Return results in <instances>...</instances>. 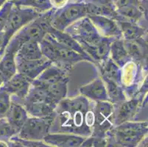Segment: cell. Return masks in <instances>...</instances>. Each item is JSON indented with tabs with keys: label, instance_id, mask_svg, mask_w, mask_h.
Here are the masks:
<instances>
[{
	"label": "cell",
	"instance_id": "cell-1",
	"mask_svg": "<svg viewBox=\"0 0 148 147\" xmlns=\"http://www.w3.org/2000/svg\"><path fill=\"white\" fill-rule=\"evenodd\" d=\"M94 105L83 96L64 98L55 109L49 133H72L88 137L94 124Z\"/></svg>",
	"mask_w": 148,
	"mask_h": 147
},
{
	"label": "cell",
	"instance_id": "cell-2",
	"mask_svg": "<svg viewBox=\"0 0 148 147\" xmlns=\"http://www.w3.org/2000/svg\"><path fill=\"white\" fill-rule=\"evenodd\" d=\"M64 32H67L77 41L83 50L94 60V63H97V48L109 38L99 34L88 16H85L75 21L69 26Z\"/></svg>",
	"mask_w": 148,
	"mask_h": 147
},
{
	"label": "cell",
	"instance_id": "cell-3",
	"mask_svg": "<svg viewBox=\"0 0 148 147\" xmlns=\"http://www.w3.org/2000/svg\"><path fill=\"white\" fill-rule=\"evenodd\" d=\"M147 121H128L106 133L107 146L134 147L147 135Z\"/></svg>",
	"mask_w": 148,
	"mask_h": 147
},
{
	"label": "cell",
	"instance_id": "cell-4",
	"mask_svg": "<svg viewBox=\"0 0 148 147\" xmlns=\"http://www.w3.org/2000/svg\"><path fill=\"white\" fill-rule=\"evenodd\" d=\"M41 13L33 8H21L18 5L12 7L5 27L2 31L3 44L0 49V58L4 54L5 47L11 38L21 28L38 17Z\"/></svg>",
	"mask_w": 148,
	"mask_h": 147
},
{
	"label": "cell",
	"instance_id": "cell-5",
	"mask_svg": "<svg viewBox=\"0 0 148 147\" xmlns=\"http://www.w3.org/2000/svg\"><path fill=\"white\" fill-rule=\"evenodd\" d=\"M86 16V2L70 3L59 9H54L51 24L55 29L64 31L71 24Z\"/></svg>",
	"mask_w": 148,
	"mask_h": 147
},
{
	"label": "cell",
	"instance_id": "cell-6",
	"mask_svg": "<svg viewBox=\"0 0 148 147\" xmlns=\"http://www.w3.org/2000/svg\"><path fill=\"white\" fill-rule=\"evenodd\" d=\"M92 110L94 124L91 134L106 137V133L115 126L113 104L108 101H98L95 102Z\"/></svg>",
	"mask_w": 148,
	"mask_h": 147
},
{
	"label": "cell",
	"instance_id": "cell-7",
	"mask_svg": "<svg viewBox=\"0 0 148 147\" xmlns=\"http://www.w3.org/2000/svg\"><path fill=\"white\" fill-rule=\"evenodd\" d=\"M54 118H38L29 116L18 134L21 138L30 141H43L49 133Z\"/></svg>",
	"mask_w": 148,
	"mask_h": 147
},
{
	"label": "cell",
	"instance_id": "cell-8",
	"mask_svg": "<svg viewBox=\"0 0 148 147\" xmlns=\"http://www.w3.org/2000/svg\"><path fill=\"white\" fill-rule=\"evenodd\" d=\"M145 96L146 94L138 93L129 99L113 104L114 125L116 126L126 121H134Z\"/></svg>",
	"mask_w": 148,
	"mask_h": 147
},
{
	"label": "cell",
	"instance_id": "cell-9",
	"mask_svg": "<svg viewBox=\"0 0 148 147\" xmlns=\"http://www.w3.org/2000/svg\"><path fill=\"white\" fill-rule=\"evenodd\" d=\"M45 36L51 40L55 47V60L52 64L70 70L74 64L82 60H87L94 63L92 59L90 57H87L65 46L62 45L57 40H55L50 35L47 34Z\"/></svg>",
	"mask_w": 148,
	"mask_h": 147
},
{
	"label": "cell",
	"instance_id": "cell-10",
	"mask_svg": "<svg viewBox=\"0 0 148 147\" xmlns=\"http://www.w3.org/2000/svg\"><path fill=\"white\" fill-rule=\"evenodd\" d=\"M32 81L16 72L2 85V88L10 95L12 102L21 104L27 94Z\"/></svg>",
	"mask_w": 148,
	"mask_h": 147
},
{
	"label": "cell",
	"instance_id": "cell-11",
	"mask_svg": "<svg viewBox=\"0 0 148 147\" xmlns=\"http://www.w3.org/2000/svg\"><path fill=\"white\" fill-rule=\"evenodd\" d=\"M17 72L33 81L48 67L52 64L50 60L43 57L38 60H25L15 59Z\"/></svg>",
	"mask_w": 148,
	"mask_h": 147
},
{
	"label": "cell",
	"instance_id": "cell-12",
	"mask_svg": "<svg viewBox=\"0 0 148 147\" xmlns=\"http://www.w3.org/2000/svg\"><path fill=\"white\" fill-rule=\"evenodd\" d=\"M88 16L99 34L103 37L122 38V32L115 19L102 16Z\"/></svg>",
	"mask_w": 148,
	"mask_h": 147
},
{
	"label": "cell",
	"instance_id": "cell-13",
	"mask_svg": "<svg viewBox=\"0 0 148 147\" xmlns=\"http://www.w3.org/2000/svg\"><path fill=\"white\" fill-rule=\"evenodd\" d=\"M124 45L132 61L147 66V39L145 37L135 40H125Z\"/></svg>",
	"mask_w": 148,
	"mask_h": 147
},
{
	"label": "cell",
	"instance_id": "cell-14",
	"mask_svg": "<svg viewBox=\"0 0 148 147\" xmlns=\"http://www.w3.org/2000/svg\"><path fill=\"white\" fill-rule=\"evenodd\" d=\"M86 137L72 133H49L44 137L43 141L49 146L78 147Z\"/></svg>",
	"mask_w": 148,
	"mask_h": 147
},
{
	"label": "cell",
	"instance_id": "cell-15",
	"mask_svg": "<svg viewBox=\"0 0 148 147\" xmlns=\"http://www.w3.org/2000/svg\"><path fill=\"white\" fill-rule=\"evenodd\" d=\"M122 32V39L125 40H135L147 36V28L140 26L136 23L132 22L118 14L115 18Z\"/></svg>",
	"mask_w": 148,
	"mask_h": 147
},
{
	"label": "cell",
	"instance_id": "cell-16",
	"mask_svg": "<svg viewBox=\"0 0 148 147\" xmlns=\"http://www.w3.org/2000/svg\"><path fill=\"white\" fill-rule=\"evenodd\" d=\"M80 94L87 99L95 102L98 101H108L106 85L101 77L96 78L88 84L83 85L79 89Z\"/></svg>",
	"mask_w": 148,
	"mask_h": 147
},
{
	"label": "cell",
	"instance_id": "cell-17",
	"mask_svg": "<svg viewBox=\"0 0 148 147\" xmlns=\"http://www.w3.org/2000/svg\"><path fill=\"white\" fill-rule=\"evenodd\" d=\"M28 118L29 115L24 106L21 104L11 101V105L5 118L17 134Z\"/></svg>",
	"mask_w": 148,
	"mask_h": 147
},
{
	"label": "cell",
	"instance_id": "cell-18",
	"mask_svg": "<svg viewBox=\"0 0 148 147\" xmlns=\"http://www.w3.org/2000/svg\"><path fill=\"white\" fill-rule=\"evenodd\" d=\"M47 34L50 35L55 40H57L58 42L61 44L62 45L68 47V48L71 49L72 50L78 52V53L81 54V55H84L87 57H90L89 55L83 50L81 46L77 43V41L70 35H69L67 32H64V31L58 30V29H55L52 26H51L49 29H48Z\"/></svg>",
	"mask_w": 148,
	"mask_h": 147
},
{
	"label": "cell",
	"instance_id": "cell-19",
	"mask_svg": "<svg viewBox=\"0 0 148 147\" xmlns=\"http://www.w3.org/2000/svg\"><path fill=\"white\" fill-rule=\"evenodd\" d=\"M109 57L120 68H122L128 62L131 61L124 45L122 38H116L111 42Z\"/></svg>",
	"mask_w": 148,
	"mask_h": 147
},
{
	"label": "cell",
	"instance_id": "cell-20",
	"mask_svg": "<svg viewBox=\"0 0 148 147\" xmlns=\"http://www.w3.org/2000/svg\"><path fill=\"white\" fill-rule=\"evenodd\" d=\"M97 65L100 71V77L110 79L121 85L122 68L118 66L110 57Z\"/></svg>",
	"mask_w": 148,
	"mask_h": 147
},
{
	"label": "cell",
	"instance_id": "cell-21",
	"mask_svg": "<svg viewBox=\"0 0 148 147\" xmlns=\"http://www.w3.org/2000/svg\"><path fill=\"white\" fill-rule=\"evenodd\" d=\"M21 105L26 110L28 115L38 118H54L56 106L49 103H26Z\"/></svg>",
	"mask_w": 148,
	"mask_h": 147
},
{
	"label": "cell",
	"instance_id": "cell-22",
	"mask_svg": "<svg viewBox=\"0 0 148 147\" xmlns=\"http://www.w3.org/2000/svg\"><path fill=\"white\" fill-rule=\"evenodd\" d=\"M39 43L37 41H27L21 44L17 51L15 59L25 60H38L43 57Z\"/></svg>",
	"mask_w": 148,
	"mask_h": 147
},
{
	"label": "cell",
	"instance_id": "cell-23",
	"mask_svg": "<svg viewBox=\"0 0 148 147\" xmlns=\"http://www.w3.org/2000/svg\"><path fill=\"white\" fill-rule=\"evenodd\" d=\"M102 79L105 83L109 102L111 103L115 104L127 99V97L121 85L106 78H102Z\"/></svg>",
	"mask_w": 148,
	"mask_h": 147
},
{
	"label": "cell",
	"instance_id": "cell-24",
	"mask_svg": "<svg viewBox=\"0 0 148 147\" xmlns=\"http://www.w3.org/2000/svg\"><path fill=\"white\" fill-rule=\"evenodd\" d=\"M8 146L16 147H49V146L43 141H30L25 140L15 135L8 142Z\"/></svg>",
	"mask_w": 148,
	"mask_h": 147
},
{
	"label": "cell",
	"instance_id": "cell-25",
	"mask_svg": "<svg viewBox=\"0 0 148 147\" xmlns=\"http://www.w3.org/2000/svg\"><path fill=\"white\" fill-rule=\"evenodd\" d=\"M16 5L18 6H29L42 13L52 9L49 0H18Z\"/></svg>",
	"mask_w": 148,
	"mask_h": 147
},
{
	"label": "cell",
	"instance_id": "cell-26",
	"mask_svg": "<svg viewBox=\"0 0 148 147\" xmlns=\"http://www.w3.org/2000/svg\"><path fill=\"white\" fill-rule=\"evenodd\" d=\"M16 134V132L9 124L6 118L0 119V141H5L8 144L10 138Z\"/></svg>",
	"mask_w": 148,
	"mask_h": 147
},
{
	"label": "cell",
	"instance_id": "cell-27",
	"mask_svg": "<svg viewBox=\"0 0 148 147\" xmlns=\"http://www.w3.org/2000/svg\"><path fill=\"white\" fill-rule=\"evenodd\" d=\"M11 105L10 95L0 87V119L5 118Z\"/></svg>",
	"mask_w": 148,
	"mask_h": 147
},
{
	"label": "cell",
	"instance_id": "cell-28",
	"mask_svg": "<svg viewBox=\"0 0 148 147\" xmlns=\"http://www.w3.org/2000/svg\"><path fill=\"white\" fill-rule=\"evenodd\" d=\"M80 146L83 147H102L107 146V138L106 137L95 135L91 134L86 137Z\"/></svg>",
	"mask_w": 148,
	"mask_h": 147
},
{
	"label": "cell",
	"instance_id": "cell-29",
	"mask_svg": "<svg viewBox=\"0 0 148 147\" xmlns=\"http://www.w3.org/2000/svg\"><path fill=\"white\" fill-rule=\"evenodd\" d=\"M13 7L12 2H8L3 7L2 10H0V32H2L6 24L7 20L8 18L9 13H10L11 8Z\"/></svg>",
	"mask_w": 148,
	"mask_h": 147
},
{
	"label": "cell",
	"instance_id": "cell-30",
	"mask_svg": "<svg viewBox=\"0 0 148 147\" xmlns=\"http://www.w3.org/2000/svg\"><path fill=\"white\" fill-rule=\"evenodd\" d=\"M116 10L129 5H140L138 0H113Z\"/></svg>",
	"mask_w": 148,
	"mask_h": 147
},
{
	"label": "cell",
	"instance_id": "cell-31",
	"mask_svg": "<svg viewBox=\"0 0 148 147\" xmlns=\"http://www.w3.org/2000/svg\"><path fill=\"white\" fill-rule=\"evenodd\" d=\"M52 8L54 9H59L66 5L67 0H49Z\"/></svg>",
	"mask_w": 148,
	"mask_h": 147
},
{
	"label": "cell",
	"instance_id": "cell-32",
	"mask_svg": "<svg viewBox=\"0 0 148 147\" xmlns=\"http://www.w3.org/2000/svg\"><path fill=\"white\" fill-rule=\"evenodd\" d=\"M3 44V32H0V49H2Z\"/></svg>",
	"mask_w": 148,
	"mask_h": 147
},
{
	"label": "cell",
	"instance_id": "cell-33",
	"mask_svg": "<svg viewBox=\"0 0 148 147\" xmlns=\"http://www.w3.org/2000/svg\"><path fill=\"white\" fill-rule=\"evenodd\" d=\"M87 1H88V0H87Z\"/></svg>",
	"mask_w": 148,
	"mask_h": 147
}]
</instances>
